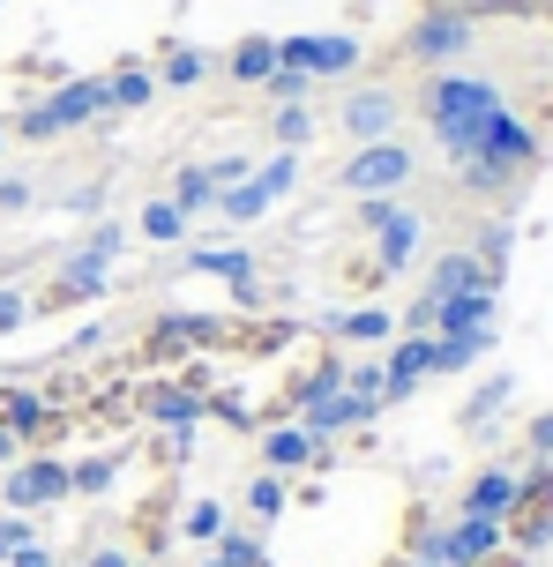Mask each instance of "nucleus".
Segmentation results:
<instances>
[{
	"label": "nucleus",
	"instance_id": "39",
	"mask_svg": "<svg viewBox=\"0 0 553 567\" xmlns=\"http://www.w3.org/2000/svg\"><path fill=\"white\" fill-rule=\"evenodd\" d=\"M90 567H135V560H127V545H105V553H90Z\"/></svg>",
	"mask_w": 553,
	"mask_h": 567
},
{
	"label": "nucleus",
	"instance_id": "12",
	"mask_svg": "<svg viewBox=\"0 0 553 567\" xmlns=\"http://www.w3.org/2000/svg\"><path fill=\"white\" fill-rule=\"evenodd\" d=\"M471 291H494L471 255H441L434 269H427V307H449V299H471Z\"/></svg>",
	"mask_w": 553,
	"mask_h": 567
},
{
	"label": "nucleus",
	"instance_id": "2",
	"mask_svg": "<svg viewBox=\"0 0 553 567\" xmlns=\"http://www.w3.org/2000/svg\"><path fill=\"white\" fill-rule=\"evenodd\" d=\"M120 247H127V231L120 225H98L83 239V247H68V261H60V277L30 299V313H68V307H98L105 299V284H113V261Z\"/></svg>",
	"mask_w": 553,
	"mask_h": 567
},
{
	"label": "nucleus",
	"instance_id": "40",
	"mask_svg": "<svg viewBox=\"0 0 553 567\" xmlns=\"http://www.w3.org/2000/svg\"><path fill=\"white\" fill-rule=\"evenodd\" d=\"M16 455H23V441H16V433H0V463H16Z\"/></svg>",
	"mask_w": 553,
	"mask_h": 567
},
{
	"label": "nucleus",
	"instance_id": "13",
	"mask_svg": "<svg viewBox=\"0 0 553 567\" xmlns=\"http://www.w3.org/2000/svg\"><path fill=\"white\" fill-rule=\"evenodd\" d=\"M367 419H375V403H359L351 389H337V396H321V403H307V411H299V425H307V433H321V441H329V433H351V425H367Z\"/></svg>",
	"mask_w": 553,
	"mask_h": 567
},
{
	"label": "nucleus",
	"instance_id": "14",
	"mask_svg": "<svg viewBox=\"0 0 553 567\" xmlns=\"http://www.w3.org/2000/svg\"><path fill=\"white\" fill-rule=\"evenodd\" d=\"M419 231H427V225H419V217H404V209H389V217H381V225L367 231L389 277H397V269H404V261H411V247H419Z\"/></svg>",
	"mask_w": 553,
	"mask_h": 567
},
{
	"label": "nucleus",
	"instance_id": "23",
	"mask_svg": "<svg viewBox=\"0 0 553 567\" xmlns=\"http://www.w3.org/2000/svg\"><path fill=\"white\" fill-rule=\"evenodd\" d=\"M120 463H127V455H120V449L90 455V463H68V493H105V485L120 478Z\"/></svg>",
	"mask_w": 553,
	"mask_h": 567
},
{
	"label": "nucleus",
	"instance_id": "4",
	"mask_svg": "<svg viewBox=\"0 0 553 567\" xmlns=\"http://www.w3.org/2000/svg\"><path fill=\"white\" fill-rule=\"evenodd\" d=\"M553 538V463L524 471L516 493H509V508H501V545H516V553H539Z\"/></svg>",
	"mask_w": 553,
	"mask_h": 567
},
{
	"label": "nucleus",
	"instance_id": "9",
	"mask_svg": "<svg viewBox=\"0 0 553 567\" xmlns=\"http://www.w3.org/2000/svg\"><path fill=\"white\" fill-rule=\"evenodd\" d=\"M434 373V337H404V343H389V359H381V396L389 403H404L419 381Z\"/></svg>",
	"mask_w": 553,
	"mask_h": 567
},
{
	"label": "nucleus",
	"instance_id": "22",
	"mask_svg": "<svg viewBox=\"0 0 553 567\" xmlns=\"http://www.w3.org/2000/svg\"><path fill=\"white\" fill-rule=\"evenodd\" d=\"M38 411H45V403H38V389H16V381H0V433H16V441H23Z\"/></svg>",
	"mask_w": 553,
	"mask_h": 567
},
{
	"label": "nucleus",
	"instance_id": "34",
	"mask_svg": "<svg viewBox=\"0 0 553 567\" xmlns=\"http://www.w3.org/2000/svg\"><path fill=\"white\" fill-rule=\"evenodd\" d=\"M16 321H30V299H16V291H0V329H16Z\"/></svg>",
	"mask_w": 553,
	"mask_h": 567
},
{
	"label": "nucleus",
	"instance_id": "20",
	"mask_svg": "<svg viewBox=\"0 0 553 567\" xmlns=\"http://www.w3.org/2000/svg\"><path fill=\"white\" fill-rule=\"evenodd\" d=\"M337 337H345V343H389V337H397V321L367 299V307H345V313H337Z\"/></svg>",
	"mask_w": 553,
	"mask_h": 567
},
{
	"label": "nucleus",
	"instance_id": "37",
	"mask_svg": "<svg viewBox=\"0 0 553 567\" xmlns=\"http://www.w3.org/2000/svg\"><path fill=\"white\" fill-rule=\"evenodd\" d=\"M30 202V179H0V209H23Z\"/></svg>",
	"mask_w": 553,
	"mask_h": 567
},
{
	"label": "nucleus",
	"instance_id": "21",
	"mask_svg": "<svg viewBox=\"0 0 553 567\" xmlns=\"http://www.w3.org/2000/svg\"><path fill=\"white\" fill-rule=\"evenodd\" d=\"M337 284H345V291H367V299H375L381 284H389V269H381V255H367V247H351V255L337 261Z\"/></svg>",
	"mask_w": 553,
	"mask_h": 567
},
{
	"label": "nucleus",
	"instance_id": "11",
	"mask_svg": "<svg viewBox=\"0 0 553 567\" xmlns=\"http://www.w3.org/2000/svg\"><path fill=\"white\" fill-rule=\"evenodd\" d=\"M263 463H269V471H299V463H329V441H321V433H307L299 419H285V425H263Z\"/></svg>",
	"mask_w": 553,
	"mask_h": 567
},
{
	"label": "nucleus",
	"instance_id": "32",
	"mask_svg": "<svg viewBox=\"0 0 553 567\" xmlns=\"http://www.w3.org/2000/svg\"><path fill=\"white\" fill-rule=\"evenodd\" d=\"M16 545H30V523H23V515H0V567H8Z\"/></svg>",
	"mask_w": 553,
	"mask_h": 567
},
{
	"label": "nucleus",
	"instance_id": "8",
	"mask_svg": "<svg viewBox=\"0 0 553 567\" xmlns=\"http://www.w3.org/2000/svg\"><path fill=\"white\" fill-rule=\"evenodd\" d=\"M165 545H173V478H157L127 508V560H157Z\"/></svg>",
	"mask_w": 553,
	"mask_h": 567
},
{
	"label": "nucleus",
	"instance_id": "42",
	"mask_svg": "<svg viewBox=\"0 0 553 567\" xmlns=\"http://www.w3.org/2000/svg\"><path fill=\"white\" fill-rule=\"evenodd\" d=\"M53 567H68V560H53Z\"/></svg>",
	"mask_w": 553,
	"mask_h": 567
},
{
	"label": "nucleus",
	"instance_id": "6",
	"mask_svg": "<svg viewBox=\"0 0 553 567\" xmlns=\"http://www.w3.org/2000/svg\"><path fill=\"white\" fill-rule=\"evenodd\" d=\"M8 515H30V508H53L68 501V463L60 455H23V463H8Z\"/></svg>",
	"mask_w": 553,
	"mask_h": 567
},
{
	"label": "nucleus",
	"instance_id": "27",
	"mask_svg": "<svg viewBox=\"0 0 553 567\" xmlns=\"http://www.w3.org/2000/svg\"><path fill=\"white\" fill-rule=\"evenodd\" d=\"M345 389L381 411V403H389V396H381V359H345Z\"/></svg>",
	"mask_w": 553,
	"mask_h": 567
},
{
	"label": "nucleus",
	"instance_id": "15",
	"mask_svg": "<svg viewBox=\"0 0 553 567\" xmlns=\"http://www.w3.org/2000/svg\"><path fill=\"white\" fill-rule=\"evenodd\" d=\"M187 269H203V277H225V284H233V299H239V307H255V261L239 255V247H225V255H195Z\"/></svg>",
	"mask_w": 553,
	"mask_h": 567
},
{
	"label": "nucleus",
	"instance_id": "10",
	"mask_svg": "<svg viewBox=\"0 0 553 567\" xmlns=\"http://www.w3.org/2000/svg\"><path fill=\"white\" fill-rule=\"evenodd\" d=\"M464 45H471L464 8H434V16H419V30L404 38V53H419V60H449V53H464Z\"/></svg>",
	"mask_w": 553,
	"mask_h": 567
},
{
	"label": "nucleus",
	"instance_id": "38",
	"mask_svg": "<svg viewBox=\"0 0 553 567\" xmlns=\"http://www.w3.org/2000/svg\"><path fill=\"white\" fill-rule=\"evenodd\" d=\"M531 449L553 455V411H546V419H531Z\"/></svg>",
	"mask_w": 553,
	"mask_h": 567
},
{
	"label": "nucleus",
	"instance_id": "18",
	"mask_svg": "<svg viewBox=\"0 0 553 567\" xmlns=\"http://www.w3.org/2000/svg\"><path fill=\"white\" fill-rule=\"evenodd\" d=\"M225 68H233V83H269L277 75V38H239L225 53Z\"/></svg>",
	"mask_w": 553,
	"mask_h": 567
},
{
	"label": "nucleus",
	"instance_id": "25",
	"mask_svg": "<svg viewBox=\"0 0 553 567\" xmlns=\"http://www.w3.org/2000/svg\"><path fill=\"white\" fill-rule=\"evenodd\" d=\"M173 530H187L195 545H217V538H225V508H217V501H187Z\"/></svg>",
	"mask_w": 553,
	"mask_h": 567
},
{
	"label": "nucleus",
	"instance_id": "41",
	"mask_svg": "<svg viewBox=\"0 0 553 567\" xmlns=\"http://www.w3.org/2000/svg\"><path fill=\"white\" fill-rule=\"evenodd\" d=\"M434 8H471V0H434Z\"/></svg>",
	"mask_w": 553,
	"mask_h": 567
},
{
	"label": "nucleus",
	"instance_id": "31",
	"mask_svg": "<svg viewBox=\"0 0 553 567\" xmlns=\"http://www.w3.org/2000/svg\"><path fill=\"white\" fill-rule=\"evenodd\" d=\"M16 83H68V60L30 53V60H16Z\"/></svg>",
	"mask_w": 553,
	"mask_h": 567
},
{
	"label": "nucleus",
	"instance_id": "33",
	"mask_svg": "<svg viewBox=\"0 0 553 567\" xmlns=\"http://www.w3.org/2000/svg\"><path fill=\"white\" fill-rule=\"evenodd\" d=\"M509 396V381H487V389H479V396H471V419H494V403Z\"/></svg>",
	"mask_w": 553,
	"mask_h": 567
},
{
	"label": "nucleus",
	"instance_id": "1",
	"mask_svg": "<svg viewBox=\"0 0 553 567\" xmlns=\"http://www.w3.org/2000/svg\"><path fill=\"white\" fill-rule=\"evenodd\" d=\"M501 120H509V105H501V90L479 83V75H434V83H427V127L441 135V150H449L457 165L479 157V142L494 135Z\"/></svg>",
	"mask_w": 553,
	"mask_h": 567
},
{
	"label": "nucleus",
	"instance_id": "30",
	"mask_svg": "<svg viewBox=\"0 0 553 567\" xmlns=\"http://www.w3.org/2000/svg\"><path fill=\"white\" fill-rule=\"evenodd\" d=\"M277 142H285V150L315 142V120H307V105H285V113H277Z\"/></svg>",
	"mask_w": 553,
	"mask_h": 567
},
{
	"label": "nucleus",
	"instance_id": "5",
	"mask_svg": "<svg viewBox=\"0 0 553 567\" xmlns=\"http://www.w3.org/2000/svg\"><path fill=\"white\" fill-rule=\"evenodd\" d=\"M277 68L307 75V83L351 75V68H359V38H351V30H299V38H277Z\"/></svg>",
	"mask_w": 553,
	"mask_h": 567
},
{
	"label": "nucleus",
	"instance_id": "7",
	"mask_svg": "<svg viewBox=\"0 0 553 567\" xmlns=\"http://www.w3.org/2000/svg\"><path fill=\"white\" fill-rule=\"evenodd\" d=\"M404 179H411V150H404V142H359L351 165H345L351 195H397Z\"/></svg>",
	"mask_w": 553,
	"mask_h": 567
},
{
	"label": "nucleus",
	"instance_id": "16",
	"mask_svg": "<svg viewBox=\"0 0 553 567\" xmlns=\"http://www.w3.org/2000/svg\"><path fill=\"white\" fill-rule=\"evenodd\" d=\"M389 120H397V105H389L381 90H367V97H351V105H345L351 142H389Z\"/></svg>",
	"mask_w": 553,
	"mask_h": 567
},
{
	"label": "nucleus",
	"instance_id": "35",
	"mask_svg": "<svg viewBox=\"0 0 553 567\" xmlns=\"http://www.w3.org/2000/svg\"><path fill=\"white\" fill-rule=\"evenodd\" d=\"M8 567H53V553H45V545H16V553H8Z\"/></svg>",
	"mask_w": 553,
	"mask_h": 567
},
{
	"label": "nucleus",
	"instance_id": "26",
	"mask_svg": "<svg viewBox=\"0 0 553 567\" xmlns=\"http://www.w3.org/2000/svg\"><path fill=\"white\" fill-rule=\"evenodd\" d=\"M203 75H209V60L195 53V45H165V68H157V83H180V90H187V83H203Z\"/></svg>",
	"mask_w": 553,
	"mask_h": 567
},
{
	"label": "nucleus",
	"instance_id": "24",
	"mask_svg": "<svg viewBox=\"0 0 553 567\" xmlns=\"http://www.w3.org/2000/svg\"><path fill=\"white\" fill-rule=\"evenodd\" d=\"M165 202H173L180 217H195V209H217V179H209V172H180Z\"/></svg>",
	"mask_w": 553,
	"mask_h": 567
},
{
	"label": "nucleus",
	"instance_id": "19",
	"mask_svg": "<svg viewBox=\"0 0 553 567\" xmlns=\"http://www.w3.org/2000/svg\"><path fill=\"white\" fill-rule=\"evenodd\" d=\"M105 90H113V113H143L150 97H157V75L135 68V60H120L113 75H105Z\"/></svg>",
	"mask_w": 553,
	"mask_h": 567
},
{
	"label": "nucleus",
	"instance_id": "28",
	"mask_svg": "<svg viewBox=\"0 0 553 567\" xmlns=\"http://www.w3.org/2000/svg\"><path fill=\"white\" fill-rule=\"evenodd\" d=\"M143 239H157V247H173V239H187V217H180L173 202H150V209H143Z\"/></svg>",
	"mask_w": 553,
	"mask_h": 567
},
{
	"label": "nucleus",
	"instance_id": "3",
	"mask_svg": "<svg viewBox=\"0 0 553 567\" xmlns=\"http://www.w3.org/2000/svg\"><path fill=\"white\" fill-rule=\"evenodd\" d=\"M98 113H113L105 75H68V83H53V97H38V105H23V113H16V135H23V142H45V135H68V127H90Z\"/></svg>",
	"mask_w": 553,
	"mask_h": 567
},
{
	"label": "nucleus",
	"instance_id": "36",
	"mask_svg": "<svg viewBox=\"0 0 553 567\" xmlns=\"http://www.w3.org/2000/svg\"><path fill=\"white\" fill-rule=\"evenodd\" d=\"M479 567H531V553H516V545H494V553H487Z\"/></svg>",
	"mask_w": 553,
	"mask_h": 567
},
{
	"label": "nucleus",
	"instance_id": "29",
	"mask_svg": "<svg viewBox=\"0 0 553 567\" xmlns=\"http://www.w3.org/2000/svg\"><path fill=\"white\" fill-rule=\"evenodd\" d=\"M247 508H255V515H277V508H285V478H277V471H263V478L247 485Z\"/></svg>",
	"mask_w": 553,
	"mask_h": 567
},
{
	"label": "nucleus",
	"instance_id": "17",
	"mask_svg": "<svg viewBox=\"0 0 553 567\" xmlns=\"http://www.w3.org/2000/svg\"><path fill=\"white\" fill-rule=\"evenodd\" d=\"M509 493H516V471H479V478L464 485V515H487V523H501Z\"/></svg>",
	"mask_w": 553,
	"mask_h": 567
}]
</instances>
